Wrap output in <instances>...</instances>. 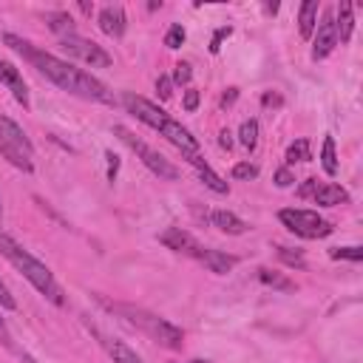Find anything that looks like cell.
<instances>
[{
	"mask_svg": "<svg viewBox=\"0 0 363 363\" xmlns=\"http://www.w3.org/2000/svg\"><path fill=\"white\" fill-rule=\"evenodd\" d=\"M3 43H6L9 48H14L31 68H37V71H40L48 82H54L60 91H68V94H74V96H79V99H91V102H99V105H116L113 91H111L102 79H96L91 71H82V68H77L74 62L60 60V57L51 54V51H43V48H37L34 43H28V40H23L20 34H11V31L3 34Z\"/></svg>",
	"mask_w": 363,
	"mask_h": 363,
	"instance_id": "1",
	"label": "cell"
},
{
	"mask_svg": "<svg viewBox=\"0 0 363 363\" xmlns=\"http://www.w3.org/2000/svg\"><path fill=\"white\" fill-rule=\"evenodd\" d=\"M119 102H122V108H125L128 113H133V116H136L139 122H145L150 130H156L159 136H164V139H167L170 145H176L182 153H199V139H196L182 122H176L167 111H162L159 105H153L150 99L125 91Z\"/></svg>",
	"mask_w": 363,
	"mask_h": 363,
	"instance_id": "2",
	"label": "cell"
},
{
	"mask_svg": "<svg viewBox=\"0 0 363 363\" xmlns=\"http://www.w3.org/2000/svg\"><path fill=\"white\" fill-rule=\"evenodd\" d=\"M0 255L17 269V272H23V278L45 298V301H51L54 306H62L65 303V292H62V286L57 284V278H54V272L43 264V261H37L26 247H20L9 233H3L0 230Z\"/></svg>",
	"mask_w": 363,
	"mask_h": 363,
	"instance_id": "3",
	"label": "cell"
},
{
	"mask_svg": "<svg viewBox=\"0 0 363 363\" xmlns=\"http://www.w3.org/2000/svg\"><path fill=\"white\" fill-rule=\"evenodd\" d=\"M108 309L111 312H116L125 323H130L133 329H139V332H145L150 340H156L159 346H167V349H182V343H184V332L176 326V323H170L167 318H159V315H153V312H147V309H142V306H133V303H108Z\"/></svg>",
	"mask_w": 363,
	"mask_h": 363,
	"instance_id": "4",
	"label": "cell"
},
{
	"mask_svg": "<svg viewBox=\"0 0 363 363\" xmlns=\"http://www.w3.org/2000/svg\"><path fill=\"white\" fill-rule=\"evenodd\" d=\"M0 153L23 173H31L34 170V145L31 139L26 136V130L0 113Z\"/></svg>",
	"mask_w": 363,
	"mask_h": 363,
	"instance_id": "5",
	"label": "cell"
},
{
	"mask_svg": "<svg viewBox=\"0 0 363 363\" xmlns=\"http://www.w3.org/2000/svg\"><path fill=\"white\" fill-rule=\"evenodd\" d=\"M113 133L139 156V162H142L153 176H159V179H164V182H176V179H179V167H176L167 156H162L156 147H150L147 142H142L136 133H130V130L122 128V125H113Z\"/></svg>",
	"mask_w": 363,
	"mask_h": 363,
	"instance_id": "6",
	"label": "cell"
},
{
	"mask_svg": "<svg viewBox=\"0 0 363 363\" xmlns=\"http://www.w3.org/2000/svg\"><path fill=\"white\" fill-rule=\"evenodd\" d=\"M278 218H281V224H284L289 233H295V235H301V238H309V241L326 238V235H332V230H335L329 218H323V216L315 213V210H303V207H286V210L278 213Z\"/></svg>",
	"mask_w": 363,
	"mask_h": 363,
	"instance_id": "7",
	"label": "cell"
},
{
	"mask_svg": "<svg viewBox=\"0 0 363 363\" xmlns=\"http://www.w3.org/2000/svg\"><path fill=\"white\" fill-rule=\"evenodd\" d=\"M60 45H62L74 60H79V62H85V65H91V68H108V65L113 62V57H111L102 45H96L94 40L79 37V34H65V37H60Z\"/></svg>",
	"mask_w": 363,
	"mask_h": 363,
	"instance_id": "8",
	"label": "cell"
},
{
	"mask_svg": "<svg viewBox=\"0 0 363 363\" xmlns=\"http://www.w3.org/2000/svg\"><path fill=\"white\" fill-rule=\"evenodd\" d=\"M298 196L301 199H312L315 204L320 207H337V204H349V193L335 184V182H318V179H306L301 187H298Z\"/></svg>",
	"mask_w": 363,
	"mask_h": 363,
	"instance_id": "9",
	"label": "cell"
},
{
	"mask_svg": "<svg viewBox=\"0 0 363 363\" xmlns=\"http://www.w3.org/2000/svg\"><path fill=\"white\" fill-rule=\"evenodd\" d=\"M337 43L340 40H337V26H335V11L329 9V11H323V17L318 23V34L312 40V60H326Z\"/></svg>",
	"mask_w": 363,
	"mask_h": 363,
	"instance_id": "10",
	"label": "cell"
},
{
	"mask_svg": "<svg viewBox=\"0 0 363 363\" xmlns=\"http://www.w3.org/2000/svg\"><path fill=\"white\" fill-rule=\"evenodd\" d=\"M159 241L167 247V250H173V252H182V255H187V258H196V261H201V255H204V244H199L187 230H182V227H170V230H164L162 235H159Z\"/></svg>",
	"mask_w": 363,
	"mask_h": 363,
	"instance_id": "11",
	"label": "cell"
},
{
	"mask_svg": "<svg viewBox=\"0 0 363 363\" xmlns=\"http://www.w3.org/2000/svg\"><path fill=\"white\" fill-rule=\"evenodd\" d=\"M182 156H184V162H187L190 167H196L199 179H201V182H204V184H207L213 193L224 196V193L230 190V187H227V182H224V179H221V176H218V173H216V170H213V167H210V164L201 159V153H182Z\"/></svg>",
	"mask_w": 363,
	"mask_h": 363,
	"instance_id": "12",
	"label": "cell"
},
{
	"mask_svg": "<svg viewBox=\"0 0 363 363\" xmlns=\"http://www.w3.org/2000/svg\"><path fill=\"white\" fill-rule=\"evenodd\" d=\"M0 82L11 91V96H14L23 108H28V88H26V82H23V74H20L11 62H6V60H0Z\"/></svg>",
	"mask_w": 363,
	"mask_h": 363,
	"instance_id": "13",
	"label": "cell"
},
{
	"mask_svg": "<svg viewBox=\"0 0 363 363\" xmlns=\"http://www.w3.org/2000/svg\"><path fill=\"white\" fill-rule=\"evenodd\" d=\"M96 20H99V28L108 37H122L125 28H128V17H125V9L122 6H105Z\"/></svg>",
	"mask_w": 363,
	"mask_h": 363,
	"instance_id": "14",
	"label": "cell"
},
{
	"mask_svg": "<svg viewBox=\"0 0 363 363\" xmlns=\"http://www.w3.org/2000/svg\"><path fill=\"white\" fill-rule=\"evenodd\" d=\"M210 224L218 227V230L227 233V235H244V233L250 230V224H247L244 218H238L235 213H230V210H213V213H210Z\"/></svg>",
	"mask_w": 363,
	"mask_h": 363,
	"instance_id": "15",
	"label": "cell"
},
{
	"mask_svg": "<svg viewBox=\"0 0 363 363\" xmlns=\"http://www.w3.org/2000/svg\"><path fill=\"white\" fill-rule=\"evenodd\" d=\"M199 264H204V267H207L210 272H216V275H227V272H230V269L238 264V258H235V255H227V252H221V250L207 247Z\"/></svg>",
	"mask_w": 363,
	"mask_h": 363,
	"instance_id": "16",
	"label": "cell"
},
{
	"mask_svg": "<svg viewBox=\"0 0 363 363\" xmlns=\"http://www.w3.org/2000/svg\"><path fill=\"white\" fill-rule=\"evenodd\" d=\"M332 11H335V26H337V40L340 43H349L352 28H354V6L352 3H340Z\"/></svg>",
	"mask_w": 363,
	"mask_h": 363,
	"instance_id": "17",
	"label": "cell"
},
{
	"mask_svg": "<svg viewBox=\"0 0 363 363\" xmlns=\"http://www.w3.org/2000/svg\"><path fill=\"white\" fill-rule=\"evenodd\" d=\"M102 337V346H105V352L113 357V363H142V357L128 346V343H122V340H113V337H105V335H99Z\"/></svg>",
	"mask_w": 363,
	"mask_h": 363,
	"instance_id": "18",
	"label": "cell"
},
{
	"mask_svg": "<svg viewBox=\"0 0 363 363\" xmlns=\"http://www.w3.org/2000/svg\"><path fill=\"white\" fill-rule=\"evenodd\" d=\"M315 26H318V3L306 0V3H301V11H298V31H301V37L309 40L315 34Z\"/></svg>",
	"mask_w": 363,
	"mask_h": 363,
	"instance_id": "19",
	"label": "cell"
},
{
	"mask_svg": "<svg viewBox=\"0 0 363 363\" xmlns=\"http://www.w3.org/2000/svg\"><path fill=\"white\" fill-rule=\"evenodd\" d=\"M45 26H48L57 37L77 34V28H74V17H71L68 11H48V14H45Z\"/></svg>",
	"mask_w": 363,
	"mask_h": 363,
	"instance_id": "20",
	"label": "cell"
},
{
	"mask_svg": "<svg viewBox=\"0 0 363 363\" xmlns=\"http://www.w3.org/2000/svg\"><path fill=\"white\" fill-rule=\"evenodd\" d=\"M238 142H241V147H247V150H252V147L258 145V119H244V122H241V128H238Z\"/></svg>",
	"mask_w": 363,
	"mask_h": 363,
	"instance_id": "21",
	"label": "cell"
},
{
	"mask_svg": "<svg viewBox=\"0 0 363 363\" xmlns=\"http://www.w3.org/2000/svg\"><path fill=\"white\" fill-rule=\"evenodd\" d=\"M309 159H312L309 139H295V142L286 147V164H295V162H309Z\"/></svg>",
	"mask_w": 363,
	"mask_h": 363,
	"instance_id": "22",
	"label": "cell"
},
{
	"mask_svg": "<svg viewBox=\"0 0 363 363\" xmlns=\"http://www.w3.org/2000/svg\"><path fill=\"white\" fill-rule=\"evenodd\" d=\"M320 164H323L326 176H335V173H337V156H335V139H332V136L323 139V147H320Z\"/></svg>",
	"mask_w": 363,
	"mask_h": 363,
	"instance_id": "23",
	"label": "cell"
},
{
	"mask_svg": "<svg viewBox=\"0 0 363 363\" xmlns=\"http://www.w3.org/2000/svg\"><path fill=\"white\" fill-rule=\"evenodd\" d=\"M258 281H264L267 286H275V289H284V292H289V289H295V284H292L289 278H284L281 272H272V269H267V267H261V269H258Z\"/></svg>",
	"mask_w": 363,
	"mask_h": 363,
	"instance_id": "24",
	"label": "cell"
},
{
	"mask_svg": "<svg viewBox=\"0 0 363 363\" xmlns=\"http://www.w3.org/2000/svg\"><path fill=\"white\" fill-rule=\"evenodd\" d=\"M275 252H278V258H281L286 267H298V269H303V267H306V261H303V255H301L298 250H289V247L278 244V247H275Z\"/></svg>",
	"mask_w": 363,
	"mask_h": 363,
	"instance_id": "25",
	"label": "cell"
},
{
	"mask_svg": "<svg viewBox=\"0 0 363 363\" xmlns=\"http://www.w3.org/2000/svg\"><path fill=\"white\" fill-rule=\"evenodd\" d=\"M255 176H258V167L255 164H250V162H235L233 164V179L235 182H250Z\"/></svg>",
	"mask_w": 363,
	"mask_h": 363,
	"instance_id": "26",
	"label": "cell"
},
{
	"mask_svg": "<svg viewBox=\"0 0 363 363\" xmlns=\"http://www.w3.org/2000/svg\"><path fill=\"white\" fill-rule=\"evenodd\" d=\"M184 43V28L179 26V23H173L170 28H167V34H164V45L167 48H179Z\"/></svg>",
	"mask_w": 363,
	"mask_h": 363,
	"instance_id": "27",
	"label": "cell"
},
{
	"mask_svg": "<svg viewBox=\"0 0 363 363\" xmlns=\"http://www.w3.org/2000/svg\"><path fill=\"white\" fill-rule=\"evenodd\" d=\"M332 258H346V261H360V258H363V252H360V247H337V250H332Z\"/></svg>",
	"mask_w": 363,
	"mask_h": 363,
	"instance_id": "28",
	"label": "cell"
},
{
	"mask_svg": "<svg viewBox=\"0 0 363 363\" xmlns=\"http://www.w3.org/2000/svg\"><path fill=\"white\" fill-rule=\"evenodd\" d=\"M190 77H193V71H190V65L187 62H176V71H173V82H179V85H187L190 82Z\"/></svg>",
	"mask_w": 363,
	"mask_h": 363,
	"instance_id": "29",
	"label": "cell"
},
{
	"mask_svg": "<svg viewBox=\"0 0 363 363\" xmlns=\"http://www.w3.org/2000/svg\"><path fill=\"white\" fill-rule=\"evenodd\" d=\"M156 94H159L162 99H170V96H173V79H170V77H159V79H156Z\"/></svg>",
	"mask_w": 363,
	"mask_h": 363,
	"instance_id": "30",
	"label": "cell"
},
{
	"mask_svg": "<svg viewBox=\"0 0 363 363\" xmlns=\"http://www.w3.org/2000/svg\"><path fill=\"white\" fill-rule=\"evenodd\" d=\"M295 182V176L289 173V167H281V170H275V184L278 187H289Z\"/></svg>",
	"mask_w": 363,
	"mask_h": 363,
	"instance_id": "31",
	"label": "cell"
},
{
	"mask_svg": "<svg viewBox=\"0 0 363 363\" xmlns=\"http://www.w3.org/2000/svg\"><path fill=\"white\" fill-rule=\"evenodd\" d=\"M196 108H199V91L187 88L184 91V111H196Z\"/></svg>",
	"mask_w": 363,
	"mask_h": 363,
	"instance_id": "32",
	"label": "cell"
},
{
	"mask_svg": "<svg viewBox=\"0 0 363 363\" xmlns=\"http://www.w3.org/2000/svg\"><path fill=\"white\" fill-rule=\"evenodd\" d=\"M230 31H233L230 26H227V28H218V31H216V37H213V45H210V51H213V54L218 51V43H221V37H227Z\"/></svg>",
	"mask_w": 363,
	"mask_h": 363,
	"instance_id": "33",
	"label": "cell"
},
{
	"mask_svg": "<svg viewBox=\"0 0 363 363\" xmlns=\"http://www.w3.org/2000/svg\"><path fill=\"white\" fill-rule=\"evenodd\" d=\"M218 145H221V147H227V150H230V147H233V133H230V130H227V128H224V130H221V139H218Z\"/></svg>",
	"mask_w": 363,
	"mask_h": 363,
	"instance_id": "34",
	"label": "cell"
},
{
	"mask_svg": "<svg viewBox=\"0 0 363 363\" xmlns=\"http://www.w3.org/2000/svg\"><path fill=\"white\" fill-rule=\"evenodd\" d=\"M261 102H264V105H275V108H278V105H281V96H275V94H264V96H261Z\"/></svg>",
	"mask_w": 363,
	"mask_h": 363,
	"instance_id": "35",
	"label": "cell"
},
{
	"mask_svg": "<svg viewBox=\"0 0 363 363\" xmlns=\"http://www.w3.org/2000/svg\"><path fill=\"white\" fill-rule=\"evenodd\" d=\"M0 340H3L6 346L11 343V335H9V329H6V320H3V318H0Z\"/></svg>",
	"mask_w": 363,
	"mask_h": 363,
	"instance_id": "36",
	"label": "cell"
},
{
	"mask_svg": "<svg viewBox=\"0 0 363 363\" xmlns=\"http://www.w3.org/2000/svg\"><path fill=\"white\" fill-rule=\"evenodd\" d=\"M238 96V88H230V94H224V99H221V105H230L233 99Z\"/></svg>",
	"mask_w": 363,
	"mask_h": 363,
	"instance_id": "37",
	"label": "cell"
},
{
	"mask_svg": "<svg viewBox=\"0 0 363 363\" xmlns=\"http://www.w3.org/2000/svg\"><path fill=\"white\" fill-rule=\"evenodd\" d=\"M0 221H3V199H0Z\"/></svg>",
	"mask_w": 363,
	"mask_h": 363,
	"instance_id": "38",
	"label": "cell"
},
{
	"mask_svg": "<svg viewBox=\"0 0 363 363\" xmlns=\"http://www.w3.org/2000/svg\"><path fill=\"white\" fill-rule=\"evenodd\" d=\"M190 363H207V360H190Z\"/></svg>",
	"mask_w": 363,
	"mask_h": 363,
	"instance_id": "39",
	"label": "cell"
}]
</instances>
